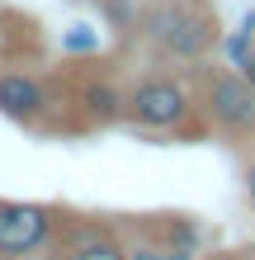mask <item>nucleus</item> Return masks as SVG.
Masks as SVG:
<instances>
[{"label": "nucleus", "mask_w": 255, "mask_h": 260, "mask_svg": "<svg viewBox=\"0 0 255 260\" xmlns=\"http://www.w3.org/2000/svg\"><path fill=\"white\" fill-rule=\"evenodd\" d=\"M14 24H19V19H10V14L0 10V62L10 57V28H14Z\"/></svg>", "instance_id": "obj_9"}, {"label": "nucleus", "mask_w": 255, "mask_h": 260, "mask_svg": "<svg viewBox=\"0 0 255 260\" xmlns=\"http://www.w3.org/2000/svg\"><path fill=\"white\" fill-rule=\"evenodd\" d=\"M43 255L48 260H128V241L118 237L114 222L62 213V222H57V232H52Z\"/></svg>", "instance_id": "obj_5"}, {"label": "nucleus", "mask_w": 255, "mask_h": 260, "mask_svg": "<svg viewBox=\"0 0 255 260\" xmlns=\"http://www.w3.org/2000/svg\"><path fill=\"white\" fill-rule=\"evenodd\" d=\"M241 76H246V81H250V85H255V52H250V62H246V67H241Z\"/></svg>", "instance_id": "obj_12"}, {"label": "nucleus", "mask_w": 255, "mask_h": 260, "mask_svg": "<svg viewBox=\"0 0 255 260\" xmlns=\"http://www.w3.org/2000/svg\"><path fill=\"white\" fill-rule=\"evenodd\" d=\"M194 104H199L203 123L213 133L236 137V142L255 137V85L236 67H199V76H194Z\"/></svg>", "instance_id": "obj_2"}, {"label": "nucleus", "mask_w": 255, "mask_h": 260, "mask_svg": "<svg viewBox=\"0 0 255 260\" xmlns=\"http://www.w3.org/2000/svg\"><path fill=\"white\" fill-rule=\"evenodd\" d=\"M128 118L147 133H208L194 90L179 76H142L128 90Z\"/></svg>", "instance_id": "obj_3"}, {"label": "nucleus", "mask_w": 255, "mask_h": 260, "mask_svg": "<svg viewBox=\"0 0 255 260\" xmlns=\"http://www.w3.org/2000/svg\"><path fill=\"white\" fill-rule=\"evenodd\" d=\"M52 109H57V100H52V90H48L43 76L24 71V67L0 71V114L5 118H14V123H24V128H43Z\"/></svg>", "instance_id": "obj_6"}, {"label": "nucleus", "mask_w": 255, "mask_h": 260, "mask_svg": "<svg viewBox=\"0 0 255 260\" xmlns=\"http://www.w3.org/2000/svg\"><path fill=\"white\" fill-rule=\"evenodd\" d=\"M142 38L166 62H194L199 67L217 48V14L199 0H156L142 14Z\"/></svg>", "instance_id": "obj_1"}, {"label": "nucleus", "mask_w": 255, "mask_h": 260, "mask_svg": "<svg viewBox=\"0 0 255 260\" xmlns=\"http://www.w3.org/2000/svg\"><path fill=\"white\" fill-rule=\"evenodd\" d=\"M236 255H241V260H255V241H250V246H241Z\"/></svg>", "instance_id": "obj_13"}, {"label": "nucleus", "mask_w": 255, "mask_h": 260, "mask_svg": "<svg viewBox=\"0 0 255 260\" xmlns=\"http://www.w3.org/2000/svg\"><path fill=\"white\" fill-rule=\"evenodd\" d=\"M62 222V208L33 199H0V260H33Z\"/></svg>", "instance_id": "obj_4"}, {"label": "nucleus", "mask_w": 255, "mask_h": 260, "mask_svg": "<svg viewBox=\"0 0 255 260\" xmlns=\"http://www.w3.org/2000/svg\"><path fill=\"white\" fill-rule=\"evenodd\" d=\"M76 104H81V114H85V123H118V118H128V90H118L114 81H85L76 90Z\"/></svg>", "instance_id": "obj_7"}, {"label": "nucleus", "mask_w": 255, "mask_h": 260, "mask_svg": "<svg viewBox=\"0 0 255 260\" xmlns=\"http://www.w3.org/2000/svg\"><path fill=\"white\" fill-rule=\"evenodd\" d=\"M241 185H246V204L255 208V161L246 166V175H241Z\"/></svg>", "instance_id": "obj_10"}, {"label": "nucleus", "mask_w": 255, "mask_h": 260, "mask_svg": "<svg viewBox=\"0 0 255 260\" xmlns=\"http://www.w3.org/2000/svg\"><path fill=\"white\" fill-rule=\"evenodd\" d=\"M194 260H241L236 251H213V255H194Z\"/></svg>", "instance_id": "obj_11"}, {"label": "nucleus", "mask_w": 255, "mask_h": 260, "mask_svg": "<svg viewBox=\"0 0 255 260\" xmlns=\"http://www.w3.org/2000/svg\"><path fill=\"white\" fill-rule=\"evenodd\" d=\"M62 52H99V34H90L85 24H76V28L62 38Z\"/></svg>", "instance_id": "obj_8"}]
</instances>
